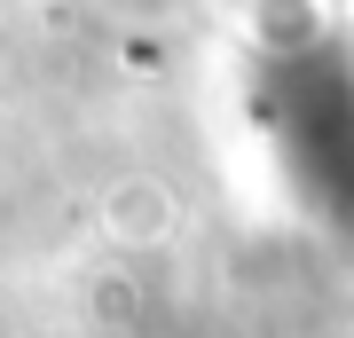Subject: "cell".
Instances as JSON below:
<instances>
[{
	"mask_svg": "<svg viewBox=\"0 0 354 338\" xmlns=\"http://www.w3.org/2000/svg\"><path fill=\"white\" fill-rule=\"evenodd\" d=\"M102 228H111L118 244H165L174 236V197H165V181L127 173L111 197H102Z\"/></svg>",
	"mask_w": 354,
	"mask_h": 338,
	"instance_id": "1",
	"label": "cell"
}]
</instances>
